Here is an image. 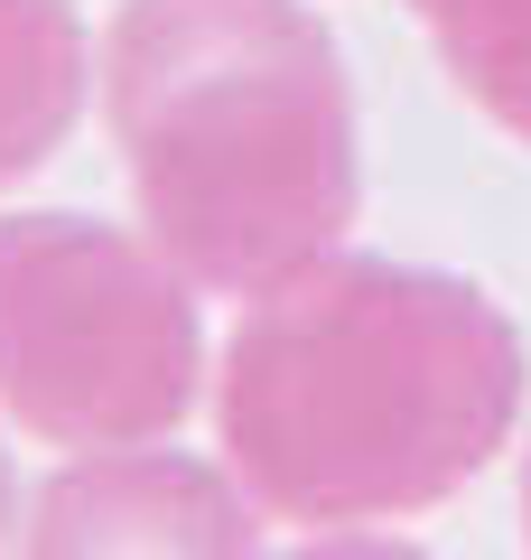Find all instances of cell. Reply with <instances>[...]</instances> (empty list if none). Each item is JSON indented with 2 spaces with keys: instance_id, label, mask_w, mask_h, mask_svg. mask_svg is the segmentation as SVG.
Returning <instances> with one entry per match:
<instances>
[{
  "instance_id": "obj_8",
  "label": "cell",
  "mask_w": 531,
  "mask_h": 560,
  "mask_svg": "<svg viewBox=\"0 0 531 560\" xmlns=\"http://www.w3.org/2000/svg\"><path fill=\"white\" fill-rule=\"evenodd\" d=\"M10 514H20V486H10V448H0V541H10Z\"/></svg>"
},
{
  "instance_id": "obj_2",
  "label": "cell",
  "mask_w": 531,
  "mask_h": 560,
  "mask_svg": "<svg viewBox=\"0 0 531 560\" xmlns=\"http://www.w3.org/2000/svg\"><path fill=\"white\" fill-rule=\"evenodd\" d=\"M103 121L150 243L224 300H261L345 243L354 84L308 0H121Z\"/></svg>"
},
{
  "instance_id": "obj_1",
  "label": "cell",
  "mask_w": 531,
  "mask_h": 560,
  "mask_svg": "<svg viewBox=\"0 0 531 560\" xmlns=\"http://www.w3.org/2000/svg\"><path fill=\"white\" fill-rule=\"evenodd\" d=\"M522 420V337L457 271L327 253L243 308L215 430L271 523L345 533L448 504Z\"/></svg>"
},
{
  "instance_id": "obj_6",
  "label": "cell",
  "mask_w": 531,
  "mask_h": 560,
  "mask_svg": "<svg viewBox=\"0 0 531 560\" xmlns=\"http://www.w3.org/2000/svg\"><path fill=\"white\" fill-rule=\"evenodd\" d=\"M457 94L531 150V0H411Z\"/></svg>"
},
{
  "instance_id": "obj_5",
  "label": "cell",
  "mask_w": 531,
  "mask_h": 560,
  "mask_svg": "<svg viewBox=\"0 0 531 560\" xmlns=\"http://www.w3.org/2000/svg\"><path fill=\"white\" fill-rule=\"evenodd\" d=\"M75 113H84L75 0H0V197L57 160Z\"/></svg>"
},
{
  "instance_id": "obj_7",
  "label": "cell",
  "mask_w": 531,
  "mask_h": 560,
  "mask_svg": "<svg viewBox=\"0 0 531 560\" xmlns=\"http://www.w3.org/2000/svg\"><path fill=\"white\" fill-rule=\"evenodd\" d=\"M290 560H429V551H420V541H392V533H354V523H345V533L298 541Z\"/></svg>"
},
{
  "instance_id": "obj_4",
  "label": "cell",
  "mask_w": 531,
  "mask_h": 560,
  "mask_svg": "<svg viewBox=\"0 0 531 560\" xmlns=\"http://www.w3.org/2000/svg\"><path fill=\"white\" fill-rule=\"evenodd\" d=\"M20 560H261L243 477L168 448H103L38 486Z\"/></svg>"
},
{
  "instance_id": "obj_9",
  "label": "cell",
  "mask_w": 531,
  "mask_h": 560,
  "mask_svg": "<svg viewBox=\"0 0 531 560\" xmlns=\"http://www.w3.org/2000/svg\"><path fill=\"white\" fill-rule=\"evenodd\" d=\"M522 523H531V477H522Z\"/></svg>"
},
{
  "instance_id": "obj_3",
  "label": "cell",
  "mask_w": 531,
  "mask_h": 560,
  "mask_svg": "<svg viewBox=\"0 0 531 560\" xmlns=\"http://www.w3.org/2000/svg\"><path fill=\"white\" fill-rule=\"evenodd\" d=\"M205 393L197 280L103 215H0V420L38 448H158Z\"/></svg>"
}]
</instances>
